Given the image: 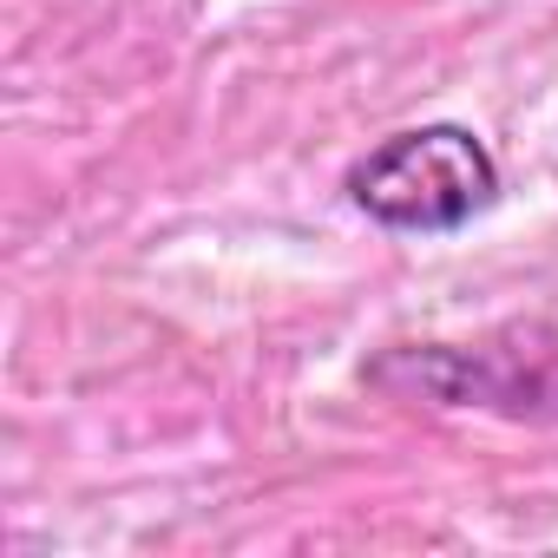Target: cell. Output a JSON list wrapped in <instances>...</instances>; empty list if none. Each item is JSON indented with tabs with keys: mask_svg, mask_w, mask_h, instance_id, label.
Returning <instances> with one entry per match:
<instances>
[{
	"mask_svg": "<svg viewBox=\"0 0 558 558\" xmlns=\"http://www.w3.org/2000/svg\"><path fill=\"white\" fill-rule=\"evenodd\" d=\"M349 197L381 230L447 236V230H466L499 197V165L466 125H408L381 138L368 158H355Z\"/></svg>",
	"mask_w": 558,
	"mask_h": 558,
	"instance_id": "7a4b0ae2",
	"label": "cell"
},
{
	"mask_svg": "<svg viewBox=\"0 0 558 558\" xmlns=\"http://www.w3.org/2000/svg\"><path fill=\"white\" fill-rule=\"evenodd\" d=\"M375 381L434 408H480L519 427H558V323H499L480 342H427L375 362Z\"/></svg>",
	"mask_w": 558,
	"mask_h": 558,
	"instance_id": "6da1fadb",
	"label": "cell"
}]
</instances>
